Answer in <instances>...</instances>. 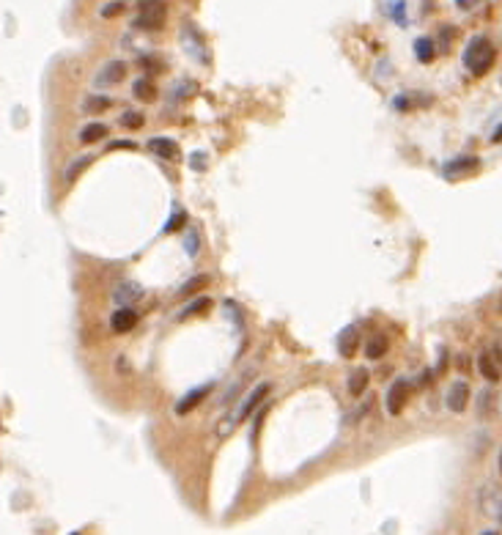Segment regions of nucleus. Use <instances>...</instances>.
<instances>
[{"instance_id": "obj_14", "label": "nucleus", "mask_w": 502, "mask_h": 535, "mask_svg": "<svg viewBox=\"0 0 502 535\" xmlns=\"http://www.w3.org/2000/svg\"><path fill=\"white\" fill-rule=\"evenodd\" d=\"M390 349V341H387V335H381V332H376V335H371L368 341H365V357L368 360H381L384 357V351Z\"/></svg>"}, {"instance_id": "obj_26", "label": "nucleus", "mask_w": 502, "mask_h": 535, "mask_svg": "<svg viewBox=\"0 0 502 535\" xmlns=\"http://www.w3.org/2000/svg\"><path fill=\"white\" fill-rule=\"evenodd\" d=\"M121 123H124L126 129H140V126H143V116H140V113H132V110H129V113H124V116H121Z\"/></svg>"}, {"instance_id": "obj_29", "label": "nucleus", "mask_w": 502, "mask_h": 535, "mask_svg": "<svg viewBox=\"0 0 502 535\" xmlns=\"http://www.w3.org/2000/svg\"><path fill=\"white\" fill-rule=\"evenodd\" d=\"M456 6H459L461 11H472V9H478L481 6V0H453Z\"/></svg>"}, {"instance_id": "obj_25", "label": "nucleus", "mask_w": 502, "mask_h": 535, "mask_svg": "<svg viewBox=\"0 0 502 535\" xmlns=\"http://www.w3.org/2000/svg\"><path fill=\"white\" fill-rule=\"evenodd\" d=\"M206 283H209V275H195L192 280H187V286L182 288L179 294H182V297H187V294H192V291H198V288H203V286H206Z\"/></svg>"}, {"instance_id": "obj_18", "label": "nucleus", "mask_w": 502, "mask_h": 535, "mask_svg": "<svg viewBox=\"0 0 502 535\" xmlns=\"http://www.w3.org/2000/svg\"><path fill=\"white\" fill-rule=\"evenodd\" d=\"M365 390H368V370L365 368L352 370V376H349V392H352V395H362Z\"/></svg>"}, {"instance_id": "obj_6", "label": "nucleus", "mask_w": 502, "mask_h": 535, "mask_svg": "<svg viewBox=\"0 0 502 535\" xmlns=\"http://www.w3.org/2000/svg\"><path fill=\"white\" fill-rule=\"evenodd\" d=\"M481 170V160L478 157H459L453 162L445 165V176L447 179H461V176H472Z\"/></svg>"}, {"instance_id": "obj_13", "label": "nucleus", "mask_w": 502, "mask_h": 535, "mask_svg": "<svg viewBox=\"0 0 502 535\" xmlns=\"http://www.w3.org/2000/svg\"><path fill=\"white\" fill-rule=\"evenodd\" d=\"M338 349H340V354L349 360V357H355L357 349H359V332H357V327H346L343 332H340V338H338Z\"/></svg>"}, {"instance_id": "obj_16", "label": "nucleus", "mask_w": 502, "mask_h": 535, "mask_svg": "<svg viewBox=\"0 0 502 535\" xmlns=\"http://www.w3.org/2000/svg\"><path fill=\"white\" fill-rule=\"evenodd\" d=\"M105 135H107V126H105V123H88V126H83V129H80V143H83V145L99 143V140H102Z\"/></svg>"}, {"instance_id": "obj_28", "label": "nucleus", "mask_w": 502, "mask_h": 535, "mask_svg": "<svg viewBox=\"0 0 502 535\" xmlns=\"http://www.w3.org/2000/svg\"><path fill=\"white\" fill-rule=\"evenodd\" d=\"M107 148H110V151H116V148H129V151H132V148H138V143H135V140H126V138H121V140H113Z\"/></svg>"}, {"instance_id": "obj_33", "label": "nucleus", "mask_w": 502, "mask_h": 535, "mask_svg": "<svg viewBox=\"0 0 502 535\" xmlns=\"http://www.w3.org/2000/svg\"><path fill=\"white\" fill-rule=\"evenodd\" d=\"M500 475H502V453H500Z\"/></svg>"}, {"instance_id": "obj_19", "label": "nucleus", "mask_w": 502, "mask_h": 535, "mask_svg": "<svg viewBox=\"0 0 502 535\" xmlns=\"http://www.w3.org/2000/svg\"><path fill=\"white\" fill-rule=\"evenodd\" d=\"M387 11H390V17H393L401 28L409 25V20H406V0H387Z\"/></svg>"}, {"instance_id": "obj_5", "label": "nucleus", "mask_w": 502, "mask_h": 535, "mask_svg": "<svg viewBox=\"0 0 502 535\" xmlns=\"http://www.w3.org/2000/svg\"><path fill=\"white\" fill-rule=\"evenodd\" d=\"M467 404H469V385L464 379H459V382L450 385L447 398H445V407L450 412H456V414H461V412L467 409Z\"/></svg>"}, {"instance_id": "obj_7", "label": "nucleus", "mask_w": 502, "mask_h": 535, "mask_svg": "<svg viewBox=\"0 0 502 535\" xmlns=\"http://www.w3.org/2000/svg\"><path fill=\"white\" fill-rule=\"evenodd\" d=\"M110 327L116 335H124V332H132L138 327V313L132 308H118L113 316H110Z\"/></svg>"}, {"instance_id": "obj_9", "label": "nucleus", "mask_w": 502, "mask_h": 535, "mask_svg": "<svg viewBox=\"0 0 502 535\" xmlns=\"http://www.w3.org/2000/svg\"><path fill=\"white\" fill-rule=\"evenodd\" d=\"M478 370L483 373V379H489V382H500L502 379V363L497 360L494 351H483L481 357H478Z\"/></svg>"}, {"instance_id": "obj_2", "label": "nucleus", "mask_w": 502, "mask_h": 535, "mask_svg": "<svg viewBox=\"0 0 502 535\" xmlns=\"http://www.w3.org/2000/svg\"><path fill=\"white\" fill-rule=\"evenodd\" d=\"M269 390H272V385H269V382H261V385H255V387L247 392V398L242 401V407L233 412L228 420H223V423H220V436H228V434L233 431V429H236V426H239L242 420H247L252 412L258 409V404H261V401H264V398L269 395Z\"/></svg>"}, {"instance_id": "obj_11", "label": "nucleus", "mask_w": 502, "mask_h": 535, "mask_svg": "<svg viewBox=\"0 0 502 535\" xmlns=\"http://www.w3.org/2000/svg\"><path fill=\"white\" fill-rule=\"evenodd\" d=\"M121 80H126V63L124 61H110L105 63V69L96 75V82L102 85H118Z\"/></svg>"}, {"instance_id": "obj_24", "label": "nucleus", "mask_w": 502, "mask_h": 535, "mask_svg": "<svg viewBox=\"0 0 502 535\" xmlns=\"http://www.w3.org/2000/svg\"><path fill=\"white\" fill-rule=\"evenodd\" d=\"M126 11V0H116V3H107V6H102V20H113V17H118V14H124Z\"/></svg>"}, {"instance_id": "obj_30", "label": "nucleus", "mask_w": 502, "mask_h": 535, "mask_svg": "<svg viewBox=\"0 0 502 535\" xmlns=\"http://www.w3.org/2000/svg\"><path fill=\"white\" fill-rule=\"evenodd\" d=\"M195 239H198V233L192 231L187 236V253H198V242H195Z\"/></svg>"}, {"instance_id": "obj_4", "label": "nucleus", "mask_w": 502, "mask_h": 535, "mask_svg": "<svg viewBox=\"0 0 502 535\" xmlns=\"http://www.w3.org/2000/svg\"><path fill=\"white\" fill-rule=\"evenodd\" d=\"M409 395H412V385H409L406 379H396V382L390 385V390H387V398H384V407H387V414H393V417H398V414L403 412V407H406Z\"/></svg>"}, {"instance_id": "obj_31", "label": "nucleus", "mask_w": 502, "mask_h": 535, "mask_svg": "<svg viewBox=\"0 0 502 535\" xmlns=\"http://www.w3.org/2000/svg\"><path fill=\"white\" fill-rule=\"evenodd\" d=\"M264 414H267V409L258 412V417H255V426H252V434H258V429H261V423H264Z\"/></svg>"}, {"instance_id": "obj_8", "label": "nucleus", "mask_w": 502, "mask_h": 535, "mask_svg": "<svg viewBox=\"0 0 502 535\" xmlns=\"http://www.w3.org/2000/svg\"><path fill=\"white\" fill-rule=\"evenodd\" d=\"M146 148L151 154L162 157V160H179V157H182V154H179V143L170 140V138H148Z\"/></svg>"}, {"instance_id": "obj_22", "label": "nucleus", "mask_w": 502, "mask_h": 535, "mask_svg": "<svg viewBox=\"0 0 502 535\" xmlns=\"http://www.w3.org/2000/svg\"><path fill=\"white\" fill-rule=\"evenodd\" d=\"M211 305V299H206V297H201V299H192L187 308L179 313V319H189V316H195V313H203V310Z\"/></svg>"}, {"instance_id": "obj_32", "label": "nucleus", "mask_w": 502, "mask_h": 535, "mask_svg": "<svg viewBox=\"0 0 502 535\" xmlns=\"http://www.w3.org/2000/svg\"><path fill=\"white\" fill-rule=\"evenodd\" d=\"M500 140H502V126H497V132L491 135V143H500Z\"/></svg>"}, {"instance_id": "obj_15", "label": "nucleus", "mask_w": 502, "mask_h": 535, "mask_svg": "<svg viewBox=\"0 0 502 535\" xmlns=\"http://www.w3.org/2000/svg\"><path fill=\"white\" fill-rule=\"evenodd\" d=\"M132 94H135L138 102L148 104L157 99V85H154V80H148V77H140V80L132 85Z\"/></svg>"}, {"instance_id": "obj_12", "label": "nucleus", "mask_w": 502, "mask_h": 535, "mask_svg": "<svg viewBox=\"0 0 502 535\" xmlns=\"http://www.w3.org/2000/svg\"><path fill=\"white\" fill-rule=\"evenodd\" d=\"M116 305H121V308H129V305H135L140 297H143V286H138V283H121V286L116 288Z\"/></svg>"}, {"instance_id": "obj_21", "label": "nucleus", "mask_w": 502, "mask_h": 535, "mask_svg": "<svg viewBox=\"0 0 502 535\" xmlns=\"http://www.w3.org/2000/svg\"><path fill=\"white\" fill-rule=\"evenodd\" d=\"M110 104H113L110 96H88V99L83 102V113H91V116H94V113H102V110H107Z\"/></svg>"}, {"instance_id": "obj_1", "label": "nucleus", "mask_w": 502, "mask_h": 535, "mask_svg": "<svg viewBox=\"0 0 502 535\" xmlns=\"http://www.w3.org/2000/svg\"><path fill=\"white\" fill-rule=\"evenodd\" d=\"M494 58H497L494 44L486 39V36H475V39H469V44L464 47V66H467L469 75H475V77H483V75L494 66Z\"/></svg>"}, {"instance_id": "obj_23", "label": "nucleus", "mask_w": 502, "mask_h": 535, "mask_svg": "<svg viewBox=\"0 0 502 535\" xmlns=\"http://www.w3.org/2000/svg\"><path fill=\"white\" fill-rule=\"evenodd\" d=\"M91 162H94V157H80V160H74V162L66 167V182H74V179H77V173L85 170Z\"/></svg>"}, {"instance_id": "obj_17", "label": "nucleus", "mask_w": 502, "mask_h": 535, "mask_svg": "<svg viewBox=\"0 0 502 535\" xmlns=\"http://www.w3.org/2000/svg\"><path fill=\"white\" fill-rule=\"evenodd\" d=\"M415 55H418L420 63L434 61V55H437V44H434V39H428V36H420V39L415 41Z\"/></svg>"}, {"instance_id": "obj_27", "label": "nucleus", "mask_w": 502, "mask_h": 535, "mask_svg": "<svg viewBox=\"0 0 502 535\" xmlns=\"http://www.w3.org/2000/svg\"><path fill=\"white\" fill-rule=\"evenodd\" d=\"M184 217H187V214H184V211H182V209H176V211H173V217H170V220H167V226H165V233H170V231H176V228H179V226H182V223H184Z\"/></svg>"}, {"instance_id": "obj_3", "label": "nucleus", "mask_w": 502, "mask_h": 535, "mask_svg": "<svg viewBox=\"0 0 502 535\" xmlns=\"http://www.w3.org/2000/svg\"><path fill=\"white\" fill-rule=\"evenodd\" d=\"M167 20V6L162 0H140V14L135 25L143 31H160Z\"/></svg>"}, {"instance_id": "obj_20", "label": "nucleus", "mask_w": 502, "mask_h": 535, "mask_svg": "<svg viewBox=\"0 0 502 535\" xmlns=\"http://www.w3.org/2000/svg\"><path fill=\"white\" fill-rule=\"evenodd\" d=\"M415 104L425 107V104H431V96H409V94H401V96H396L398 110H412Z\"/></svg>"}, {"instance_id": "obj_10", "label": "nucleus", "mask_w": 502, "mask_h": 535, "mask_svg": "<svg viewBox=\"0 0 502 535\" xmlns=\"http://www.w3.org/2000/svg\"><path fill=\"white\" fill-rule=\"evenodd\" d=\"M209 390H211V385H201V387L189 390L187 395H184V398H182V401L176 404V414H182V417H184V414H189V412L195 409V407H198V404H201V401H203V398L209 395Z\"/></svg>"}]
</instances>
